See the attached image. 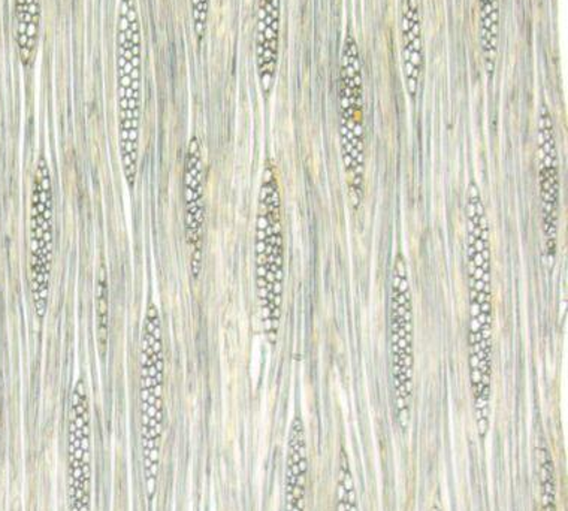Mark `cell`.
Returning <instances> with one entry per match:
<instances>
[{
	"label": "cell",
	"instance_id": "obj_17",
	"mask_svg": "<svg viewBox=\"0 0 568 511\" xmlns=\"http://www.w3.org/2000/svg\"><path fill=\"white\" fill-rule=\"evenodd\" d=\"M110 326V294H109V274L105 266L101 265L97 283V335L99 347L102 354H105L106 343H109Z\"/></svg>",
	"mask_w": 568,
	"mask_h": 511
},
{
	"label": "cell",
	"instance_id": "obj_14",
	"mask_svg": "<svg viewBox=\"0 0 568 511\" xmlns=\"http://www.w3.org/2000/svg\"><path fill=\"white\" fill-rule=\"evenodd\" d=\"M16 42L21 64L32 67L41 28V0H14Z\"/></svg>",
	"mask_w": 568,
	"mask_h": 511
},
{
	"label": "cell",
	"instance_id": "obj_8",
	"mask_svg": "<svg viewBox=\"0 0 568 511\" xmlns=\"http://www.w3.org/2000/svg\"><path fill=\"white\" fill-rule=\"evenodd\" d=\"M68 511H92V418L84 380L71 392L67 427Z\"/></svg>",
	"mask_w": 568,
	"mask_h": 511
},
{
	"label": "cell",
	"instance_id": "obj_16",
	"mask_svg": "<svg viewBox=\"0 0 568 511\" xmlns=\"http://www.w3.org/2000/svg\"><path fill=\"white\" fill-rule=\"evenodd\" d=\"M337 511H359L358 491L346 450L342 449L337 471Z\"/></svg>",
	"mask_w": 568,
	"mask_h": 511
},
{
	"label": "cell",
	"instance_id": "obj_4",
	"mask_svg": "<svg viewBox=\"0 0 568 511\" xmlns=\"http://www.w3.org/2000/svg\"><path fill=\"white\" fill-rule=\"evenodd\" d=\"M166 358L162 317L158 305L150 303L142 320L140 339V423L142 462L148 498L158 488L159 459L165 431Z\"/></svg>",
	"mask_w": 568,
	"mask_h": 511
},
{
	"label": "cell",
	"instance_id": "obj_19",
	"mask_svg": "<svg viewBox=\"0 0 568 511\" xmlns=\"http://www.w3.org/2000/svg\"><path fill=\"white\" fill-rule=\"evenodd\" d=\"M193 32L197 41L205 37L206 23H209L210 0H191Z\"/></svg>",
	"mask_w": 568,
	"mask_h": 511
},
{
	"label": "cell",
	"instance_id": "obj_12",
	"mask_svg": "<svg viewBox=\"0 0 568 511\" xmlns=\"http://www.w3.org/2000/svg\"><path fill=\"white\" fill-rule=\"evenodd\" d=\"M308 453L304 420L295 416L287 438L282 511H305L307 505Z\"/></svg>",
	"mask_w": 568,
	"mask_h": 511
},
{
	"label": "cell",
	"instance_id": "obj_11",
	"mask_svg": "<svg viewBox=\"0 0 568 511\" xmlns=\"http://www.w3.org/2000/svg\"><path fill=\"white\" fill-rule=\"evenodd\" d=\"M282 0H257L256 74L261 92L270 98L277 75Z\"/></svg>",
	"mask_w": 568,
	"mask_h": 511
},
{
	"label": "cell",
	"instance_id": "obj_3",
	"mask_svg": "<svg viewBox=\"0 0 568 511\" xmlns=\"http://www.w3.org/2000/svg\"><path fill=\"white\" fill-rule=\"evenodd\" d=\"M255 278L262 329L270 345L275 346L283 307L284 238L282 193L277 170L271 161L264 167L257 200Z\"/></svg>",
	"mask_w": 568,
	"mask_h": 511
},
{
	"label": "cell",
	"instance_id": "obj_13",
	"mask_svg": "<svg viewBox=\"0 0 568 511\" xmlns=\"http://www.w3.org/2000/svg\"><path fill=\"white\" fill-rule=\"evenodd\" d=\"M402 62L404 83L412 99L419 90L422 68H424V38H422V16L419 0H402Z\"/></svg>",
	"mask_w": 568,
	"mask_h": 511
},
{
	"label": "cell",
	"instance_id": "obj_5",
	"mask_svg": "<svg viewBox=\"0 0 568 511\" xmlns=\"http://www.w3.org/2000/svg\"><path fill=\"white\" fill-rule=\"evenodd\" d=\"M390 365H393L394 406L403 431L410 420L413 379H415V320L407 262L402 253L394 262L387 305Z\"/></svg>",
	"mask_w": 568,
	"mask_h": 511
},
{
	"label": "cell",
	"instance_id": "obj_1",
	"mask_svg": "<svg viewBox=\"0 0 568 511\" xmlns=\"http://www.w3.org/2000/svg\"><path fill=\"white\" fill-rule=\"evenodd\" d=\"M468 368L477 436L486 440L493 397V269L489 223L481 192L475 182L467 188Z\"/></svg>",
	"mask_w": 568,
	"mask_h": 511
},
{
	"label": "cell",
	"instance_id": "obj_9",
	"mask_svg": "<svg viewBox=\"0 0 568 511\" xmlns=\"http://www.w3.org/2000/svg\"><path fill=\"white\" fill-rule=\"evenodd\" d=\"M539 187L541 196V221L546 256L554 259L557 253L559 225V163L552 115L548 106L541 105L539 114Z\"/></svg>",
	"mask_w": 568,
	"mask_h": 511
},
{
	"label": "cell",
	"instance_id": "obj_18",
	"mask_svg": "<svg viewBox=\"0 0 568 511\" xmlns=\"http://www.w3.org/2000/svg\"><path fill=\"white\" fill-rule=\"evenodd\" d=\"M540 488L541 511H558L554 459L548 448H540Z\"/></svg>",
	"mask_w": 568,
	"mask_h": 511
},
{
	"label": "cell",
	"instance_id": "obj_7",
	"mask_svg": "<svg viewBox=\"0 0 568 511\" xmlns=\"http://www.w3.org/2000/svg\"><path fill=\"white\" fill-rule=\"evenodd\" d=\"M29 286L34 315L44 320L49 310L51 266L54 253L53 178L45 157L34 167L30 193Z\"/></svg>",
	"mask_w": 568,
	"mask_h": 511
},
{
	"label": "cell",
	"instance_id": "obj_20",
	"mask_svg": "<svg viewBox=\"0 0 568 511\" xmlns=\"http://www.w3.org/2000/svg\"><path fill=\"white\" fill-rule=\"evenodd\" d=\"M432 511H443L440 505H434Z\"/></svg>",
	"mask_w": 568,
	"mask_h": 511
},
{
	"label": "cell",
	"instance_id": "obj_2",
	"mask_svg": "<svg viewBox=\"0 0 568 511\" xmlns=\"http://www.w3.org/2000/svg\"><path fill=\"white\" fill-rule=\"evenodd\" d=\"M115 94L123 175L133 191L140 167L142 29L138 0H120L115 29Z\"/></svg>",
	"mask_w": 568,
	"mask_h": 511
},
{
	"label": "cell",
	"instance_id": "obj_15",
	"mask_svg": "<svg viewBox=\"0 0 568 511\" xmlns=\"http://www.w3.org/2000/svg\"><path fill=\"white\" fill-rule=\"evenodd\" d=\"M480 42L486 70L494 71L500 40V0H479Z\"/></svg>",
	"mask_w": 568,
	"mask_h": 511
},
{
	"label": "cell",
	"instance_id": "obj_10",
	"mask_svg": "<svg viewBox=\"0 0 568 511\" xmlns=\"http://www.w3.org/2000/svg\"><path fill=\"white\" fill-rule=\"evenodd\" d=\"M204 152L197 136L189 140L183 167L184 236L191 248L193 277H200L202 266V238H204Z\"/></svg>",
	"mask_w": 568,
	"mask_h": 511
},
{
	"label": "cell",
	"instance_id": "obj_6",
	"mask_svg": "<svg viewBox=\"0 0 568 511\" xmlns=\"http://www.w3.org/2000/svg\"><path fill=\"white\" fill-rule=\"evenodd\" d=\"M338 93L343 165L351 200L358 207L364 196V79L358 42L351 30L343 42Z\"/></svg>",
	"mask_w": 568,
	"mask_h": 511
}]
</instances>
